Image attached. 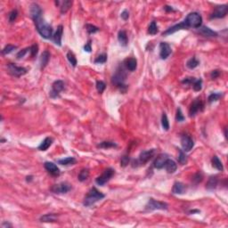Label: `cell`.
Masks as SVG:
<instances>
[{"label":"cell","mask_w":228,"mask_h":228,"mask_svg":"<svg viewBox=\"0 0 228 228\" xmlns=\"http://www.w3.org/2000/svg\"><path fill=\"white\" fill-rule=\"evenodd\" d=\"M127 80V73L125 70L122 67H119L115 72V74L111 78V83L112 85L118 86L119 90L122 93H126L128 89V86L125 85V81Z\"/></svg>","instance_id":"obj_1"},{"label":"cell","mask_w":228,"mask_h":228,"mask_svg":"<svg viewBox=\"0 0 228 228\" xmlns=\"http://www.w3.org/2000/svg\"><path fill=\"white\" fill-rule=\"evenodd\" d=\"M34 22L36 25L37 32L40 34V36L46 39H49L53 35V28L50 24L45 22V20L42 17L34 20Z\"/></svg>","instance_id":"obj_2"},{"label":"cell","mask_w":228,"mask_h":228,"mask_svg":"<svg viewBox=\"0 0 228 228\" xmlns=\"http://www.w3.org/2000/svg\"><path fill=\"white\" fill-rule=\"evenodd\" d=\"M104 197L105 195L104 193L99 192L95 187H93L92 189L88 192V193L86 194V196L84 199L83 204L86 207H90V206L95 204L97 201H101L102 199H104Z\"/></svg>","instance_id":"obj_3"},{"label":"cell","mask_w":228,"mask_h":228,"mask_svg":"<svg viewBox=\"0 0 228 228\" xmlns=\"http://www.w3.org/2000/svg\"><path fill=\"white\" fill-rule=\"evenodd\" d=\"M185 24L186 25L187 28H194V29H198L200 27H201L202 24V17L201 15L196 12H190L184 21Z\"/></svg>","instance_id":"obj_4"},{"label":"cell","mask_w":228,"mask_h":228,"mask_svg":"<svg viewBox=\"0 0 228 228\" xmlns=\"http://www.w3.org/2000/svg\"><path fill=\"white\" fill-rule=\"evenodd\" d=\"M114 174H115V170L113 168H111V167H108L103 172V174L101 176H99L98 177L95 179V183L98 185L103 186V185H104L107 182H109L112 178Z\"/></svg>","instance_id":"obj_5"},{"label":"cell","mask_w":228,"mask_h":228,"mask_svg":"<svg viewBox=\"0 0 228 228\" xmlns=\"http://www.w3.org/2000/svg\"><path fill=\"white\" fill-rule=\"evenodd\" d=\"M167 208H168V205L166 202L156 201V200H154L153 198L149 199L148 203L145 206V210L147 211H153V210H167Z\"/></svg>","instance_id":"obj_6"},{"label":"cell","mask_w":228,"mask_h":228,"mask_svg":"<svg viewBox=\"0 0 228 228\" xmlns=\"http://www.w3.org/2000/svg\"><path fill=\"white\" fill-rule=\"evenodd\" d=\"M154 153H155V150L154 149H151V150H148V151H143L142 152L139 157H138V160H136L134 164H138L139 166L141 165H144L145 163H147L149 160H151L153 157ZM137 165V166H138Z\"/></svg>","instance_id":"obj_7"},{"label":"cell","mask_w":228,"mask_h":228,"mask_svg":"<svg viewBox=\"0 0 228 228\" xmlns=\"http://www.w3.org/2000/svg\"><path fill=\"white\" fill-rule=\"evenodd\" d=\"M7 70H8V72L12 76L14 77H22L27 73V69L24 67H20L15 65L14 63H8L7 64Z\"/></svg>","instance_id":"obj_8"},{"label":"cell","mask_w":228,"mask_h":228,"mask_svg":"<svg viewBox=\"0 0 228 228\" xmlns=\"http://www.w3.org/2000/svg\"><path fill=\"white\" fill-rule=\"evenodd\" d=\"M64 89V82L62 80H56L52 85V90L50 92L51 98H57L60 96V93Z\"/></svg>","instance_id":"obj_9"},{"label":"cell","mask_w":228,"mask_h":228,"mask_svg":"<svg viewBox=\"0 0 228 228\" xmlns=\"http://www.w3.org/2000/svg\"><path fill=\"white\" fill-rule=\"evenodd\" d=\"M70 190H71V185L66 182H62L60 184L53 185L51 188V191L56 194H64V193H67Z\"/></svg>","instance_id":"obj_10"},{"label":"cell","mask_w":228,"mask_h":228,"mask_svg":"<svg viewBox=\"0 0 228 228\" xmlns=\"http://www.w3.org/2000/svg\"><path fill=\"white\" fill-rule=\"evenodd\" d=\"M204 104L200 98L195 99L192 103L190 109H189V114L191 117H194L197 114L199 111H203Z\"/></svg>","instance_id":"obj_11"},{"label":"cell","mask_w":228,"mask_h":228,"mask_svg":"<svg viewBox=\"0 0 228 228\" xmlns=\"http://www.w3.org/2000/svg\"><path fill=\"white\" fill-rule=\"evenodd\" d=\"M228 12V6L226 5H222V6H216L214 9L213 12L210 15L211 19H220L224 18Z\"/></svg>","instance_id":"obj_12"},{"label":"cell","mask_w":228,"mask_h":228,"mask_svg":"<svg viewBox=\"0 0 228 228\" xmlns=\"http://www.w3.org/2000/svg\"><path fill=\"white\" fill-rule=\"evenodd\" d=\"M171 47L169 46V44L166 43V42H161L160 44V56L161 59L165 60L168 56L171 55Z\"/></svg>","instance_id":"obj_13"},{"label":"cell","mask_w":228,"mask_h":228,"mask_svg":"<svg viewBox=\"0 0 228 228\" xmlns=\"http://www.w3.org/2000/svg\"><path fill=\"white\" fill-rule=\"evenodd\" d=\"M167 160H168V156H167V154L166 153L160 154V155L156 158V160H154L153 163L154 167L157 168V169H161V168H163V167H165V164H166Z\"/></svg>","instance_id":"obj_14"},{"label":"cell","mask_w":228,"mask_h":228,"mask_svg":"<svg viewBox=\"0 0 228 228\" xmlns=\"http://www.w3.org/2000/svg\"><path fill=\"white\" fill-rule=\"evenodd\" d=\"M181 144L185 152H190L194 145V143L190 136L185 135L181 137Z\"/></svg>","instance_id":"obj_15"},{"label":"cell","mask_w":228,"mask_h":228,"mask_svg":"<svg viewBox=\"0 0 228 228\" xmlns=\"http://www.w3.org/2000/svg\"><path fill=\"white\" fill-rule=\"evenodd\" d=\"M44 167H45L46 170L48 173H50L52 176H54V177H58V176H60V173H61L60 172V169H59V167L56 166L55 163L49 162V161H46V162L44 163Z\"/></svg>","instance_id":"obj_16"},{"label":"cell","mask_w":228,"mask_h":228,"mask_svg":"<svg viewBox=\"0 0 228 228\" xmlns=\"http://www.w3.org/2000/svg\"><path fill=\"white\" fill-rule=\"evenodd\" d=\"M31 15L32 19H33V21L36 20V19L39 18V17H42V9L36 3H34V4L31 5Z\"/></svg>","instance_id":"obj_17"},{"label":"cell","mask_w":228,"mask_h":228,"mask_svg":"<svg viewBox=\"0 0 228 228\" xmlns=\"http://www.w3.org/2000/svg\"><path fill=\"white\" fill-rule=\"evenodd\" d=\"M124 66L129 71H134L136 70L137 67V61L136 58H127L124 61Z\"/></svg>","instance_id":"obj_18"},{"label":"cell","mask_w":228,"mask_h":228,"mask_svg":"<svg viewBox=\"0 0 228 228\" xmlns=\"http://www.w3.org/2000/svg\"><path fill=\"white\" fill-rule=\"evenodd\" d=\"M185 29H188V28L186 27V25L185 24V22H180L178 24L174 25L173 27L169 28V29H167L165 32H163V36H164V35H165V36H166V35H170V34H172V33H175L176 31H180V30H185Z\"/></svg>","instance_id":"obj_19"},{"label":"cell","mask_w":228,"mask_h":228,"mask_svg":"<svg viewBox=\"0 0 228 228\" xmlns=\"http://www.w3.org/2000/svg\"><path fill=\"white\" fill-rule=\"evenodd\" d=\"M62 33H63V27L62 25H59L57 27L56 33L54 35V41L57 46H62Z\"/></svg>","instance_id":"obj_20"},{"label":"cell","mask_w":228,"mask_h":228,"mask_svg":"<svg viewBox=\"0 0 228 228\" xmlns=\"http://www.w3.org/2000/svg\"><path fill=\"white\" fill-rule=\"evenodd\" d=\"M199 32H200L201 35H203L204 37H217V33H216V31H212L211 29H210L209 27H206V26L200 27Z\"/></svg>","instance_id":"obj_21"},{"label":"cell","mask_w":228,"mask_h":228,"mask_svg":"<svg viewBox=\"0 0 228 228\" xmlns=\"http://www.w3.org/2000/svg\"><path fill=\"white\" fill-rule=\"evenodd\" d=\"M186 191L185 185L181 182H176L172 188V192L174 194H184Z\"/></svg>","instance_id":"obj_22"},{"label":"cell","mask_w":228,"mask_h":228,"mask_svg":"<svg viewBox=\"0 0 228 228\" xmlns=\"http://www.w3.org/2000/svg\"><path fill=\"white\" fill-rule=\"evenodd\" d=\"M50 53L48 51H44L43 53H42V55L40 56V68L42 69H45L46 67V65L48 64V62H49V60H50Z\"/></svg>","instance_id":"obj_23"},{"label":"cell","mask_w":228,"mask_h":228,"mask_svg":"<svg viewBox=\"0 0 228 228\" xmlns=\"http://www.w3.org/2000/svg\"><path fill=\"white\" fill-rule=\"evenodd\" d=\"M165 168H166L167 172L169 173V174H173V173L176 172V170L177 168V165L174 160L168 159L167 160L166 164H165Z\"/></svg>","instance_id":"obj_24"},{"label":"cell","mask_w":228,"mask_h":228,"mask_svg":"<svg viewBox=\"0 0 228 228\" xmlns=\"http://www.w3.org/2000/svg\"><path fill=\"white\" fill-rule=\"evenodd\" d=\"M118 40L120 43L121 46H127L128 43H129V39H128V36H127V32L125 31H119L118 34Z\"/></svg>","instance_id":"obj_25"},{"label":"cell","mask_w":228,"mask_h":228,"mask_svg":"<svg viewBox=\"0 0 228 228\" xmlns=\"http://www.w3.org/2000/svg\"><path fill=\"white\" fill-rule=\"evenodd\" d=\"M218 185V179L216 177H210L209 181L207 182V185H206V188L208 190H214L216 189V186Z\"/></svg>","instance_id":"obj_26"},{"label":"cell","mask_w":228,"mask_h":228,"mask_svg":"<svg viewBox=\"0 0 228 228\" xmlns=\"http://www.w3.org/2000/svg\"><path fill=\"white\" fill-rule=\"evenodd\" d=\"M52 143H53V139L50 138V137H46V138H45V140L38 146V150L45 152V151H46L52 145Z\"/></svg>","instance_id":"obj_27"},{"label":"cell","mask_w":228,"mask_h":228,"mask_svg":"<svg viewBox=\"0 0 228 228\" xmlns=\"http://www.w3.org/2000/svg\"><path fill=\"white\" fill-rule=\"evenodd\" d=\"M57 162H58V164L62 165V166H70V165H74L75 163L77 162V160L75 159L74 157H68V158H65V159L59 160Z\"/></svg>","instance_id":"obj_28"},{"label":"cell","mask_w":228,"mask_h":228,"mask_svg":"<svg viewBox=\"0 0 228 228\" xmlns=\"http://www.w3.org/2000/svg\"><path fill=\"white\" fill-rule=\"evenodd\" d=\"M56 218H57V215L54 214V213H50V214H46L40 217V221L41 222H56Z\"/></svg>","instance_id":"obj_29"},{"label":"cell","mask_w":228,"mask_h":228,"mask_svg":"<svg viewBox=\"0 0 228 228\" xmlns=\"http://www.w3.org/2000/svg\"><path fill=\"white\" fill-rule=\"evenodd\" d=\"M212 166L214 167L215 168H216L217 170H219V171H223V169H224V167H223V164L222 162H221V160H219V158L217 157V156H213V158H212Z\"/></svg>","instance_id":"obj_30"},{"label":"cell","mask_w":228,"mask_h":228,"mask_svg":"<svg viewBox=\"0 0 228 228\" xmlns=\"http://www.w3.org/2000/svg\"><path fill=\"white\" fill-rule=\"evenodd\" d=\"M89 177V170L87 168H83L80 170V174L78 176V179L80 180V182H84L86 181V179L88 178Z\"/></svg>","instance_id":"obj_31"},{"label":"cell","mask_w":228,"mask_h":228,"mask_svg":"<svg viewBox=\"0 0 228 228\" xmlns=\"http://www.w3.org/2000/svg\"><path fill=\"white\" fill-rule=\"evenodd\" d=\"M199 64H200V62L198 61L195 57H192L191 59L188 60L187 62H186V66H187V68L191 69V70H193V69H195L196 67H198Z\"/></svg>","instance_id":"obj_32"},{"label":"cell","mask_w":228,"mask_h":228,"mask_svg":"<svg viewBox=\"0 0 228 228\" xmlns=\"http://www.w3.org/2000/svg\"><path fill=\"white\" fill-rule=\"evenodd\" d=\"M98 148H113V147H117V144L115 143L110 142V141H104V142L100 143L98 145H97Z\"/></svg>","instance_id":"obj_33"},{"label":"cell","mask_w":228,"mask_h":228,"mask_svg":"<svg viewBox=\"0 0 228 228\" xmlns=\"http://www.w3.org/2000/svg\"><path fill=\"white\" fill-rule=\"evenodd\" d=\"M72 5V2L70 1V0H66V1H63L61 6V13L64 14L68 12V10L70 8V6Z\"/></svg>","instance_id":"obj_34"},{"label":"cell","mask_w":228,"mask_h":228,"mask_svg":"<svg viewBox=\"0 0 228 228\" xmlns=\"http://www.w3.org/2000/svg\"><path fill=\"white\" fill-rule=\"evenodd\" d=\"M67 59H68V61L70 62V63L73 66V67H76L77 66V58H76V56L75 55L71 52V51H69L68 53H67Z\"/></svg>","instance_id":"obj_35"},{"label":"cell","mask_w":228,"mask_h":228,"mask_svg":"<svg viewBox=\"0 0 228 228\" xmlns=\"http://www.w3.org/2000/svg\"><path fill=\"white\" fill-rule=\"evenodd\" d=\"M177 160L181 165H185L187 162V156L183 150H179V155L177 157Z\"/></svg>","instance_id":"obj_36"},{"label":"cell","mask_w":228,"mask_h":228,"mask_svg":"<svg viewBox=\"0 0 228 228\" xmlns=\"http://www.w3.org/2000/svg\"><path fill=\"white\" fill-rule=\"evenodd\" d=\"M161 126H162L163 129L166 130V131L169 129V122H168V119H167L166 113H163L162 114V117H161Z\"/></svg>","instance_id":"obj_37"},{"label":"cell","mask_w":228,"mask_h":228,"mask_svg":"<svg viewBox=\"0 0 228 228\" xmlns=\"http://www.w3.org/2000/svg\"><path fill=\"white\" fill-rule=\"evenodd\" d=\"M17 48V46H12V45H7L5 47H4V49L2 50V55H4V56H6V55H9V54H11L13 50H15Z\"/></svg>","instance_id":"obj_38"},{"label":"cell","mask_w":228,"mask_h":228,"mask_svg":"<svg viewBox=\"0 0 228 228\" xmlns=\"http://www.w3.org/2000/svg\"><path fill=\"white\" fill-rule=\"evenodd\" d=\"M221 97H222V94H220V93H212V94L210 95L208 101H209V103H213V102L218 101Z\"/></svg>","instance_id":"obj_39"},{"label":"cell","mask_w":228,"mask_h":228,"mask_svg":"<svg viewBox=\"0 0 228 228\" xmlns=\"http://www.w3.org/2000/svg\"><path fill=\"white\" fill-rule=\"evenodd\" d=\"M192 87H193L194 91H196V92L201 91L202 88V80H201V79L195 80V81L192 83Z\"/></svg>","instance_id":"obj_40"},{"label":"cell","mask_w":228,"mask_h":228,"mask_svg":"<svg viewBox=\"0 0 228 228\" xmlns=\"http://www.w3.org/2000/svg\"><path fill=\"white\" fill-rule=\"evenodd\" d=\"M158 27H157V24L155 22H152V23L150 24L148 29V33L151 34V35H155L158 33Z\"/></svg>","instance_id":"obj_41"},{"label":"cell","mask_w":228,"mask_h":228,"mask_svg":"<svg viewBox=\"0 0 228 228\" xmlns=\"http://www.w3.org/2000/svg\"><path fill=\"white\" fill-rule=\"evenodd\" d=\"M17 16H18V11L16 9L11 11V12H9V15H8V21H9V22L12 23L13 22H15V20L17 19Z\"/></svg>","instance_id":"obj_42"},{"label":"cell","mask_w":228,"mask_h":228,"mask_svg":"<svg viewBox=\"0 0 228 228\" xmlns=\"http://www.w3.org/2000/svg\"><path fill=\"white\" fill-rule=\"evenodd\" d=\"M105 88H106V85H105V83L104 81H102V80L96 81V89H97V91L100 94H102V93L104 92L105 90Z\"/></svg>","instance_id":"obj_43"},{"label":"cell","mask_w":228,"mask_h":228,"mask_svg":"<svg viewBox=\"0 0 228 228\" xmlns=\"http://www.w3.org/2000/svg\"><path fill=\"white\" fill-rule=\"evenodd\" d=\"M86 30L89 34H94V33H96L97 31H99V28L93 24H86Z\"/></svg>","instance_id":"obj_44"},{"label":"cell","mask_w":228,"mask_h":228,"mask_svg":"<svg viewBox=\"0 0 228 228\" xmlns=\"http://www.w3.org/2000/svg\"><path fill=\"white\" fill-rule=\"evenodd\" d=\"M107 61V56L105 54H102L96 57V59L95 60V63L97 64H101V63H105Z\"/></svg>","instance_id":"obj_45"},{"label":"cell","mask_w":228,"mask_h":228,"mask_svg":"<svg viewBox=\"0 0 228 228\" xmlns=\"http://www.w3.org/2000/svg\"><path fill=\"white\" fill-rule=\"evenodd\" d=\"M185 116L183 115V112L181 111V109L178 108L177 110V115H176V119H177V122H183L184 120H185Z\"/></svg>","instance_id":"obj_46"},{"label":"cell","mask_w":228,"mask_h":228,"mask_svg":"<svg viewBox=\"0 0 228 228\" xmlns=\"http://www.w3.org/2000/svg\"><path fill=\"white\" fill-rule=\"evenodd\" d=\"M30 52H31V57H35V56H37V52H38V46H37V44H34V45L31 46V47H30Z\"/></svg>","instance_id":"obj_47"},{"label":"cell","mask_w":228,"mask_h":228,"mask_svg":"<svg viewBox=\"0 0 228 228\" xmlns=\"http://www.w3.org/2000/svg\"><path fill=\"white\" fill-rule=\"evenodd\" d=\"M130 161V158L129 156H127V155H125L123 157H121V160H120V165L121 167H126L129 163Z\"/></svg>","instance_id":"obj_48"},{"label":"cell","mask_w":228,"mask_h":228,"mask_svg":"<svg viewBox=\"0 0 228 228\" xmlns=\"http://www.w3.org/2000/svg\"><path fill=\"white\" fill-rule=\"evenodd\" d=\"M28 51H30V47L24 48V49L21 50L20 52H18V54L16 55V57H17V59H21V58L24 57L25 55L27 54V52H28Z\"/></svg>","instance_id":"obj_49"},{"label":"cell","mask_w":228,"mask_h":228,"mask_svg":"<svg viewBox=\"0 0 228 228\" xmlns=\"http://www.w3.org/2000/svg\"><path fill=\"white\" fill-rule=\"evenodd\" d=\"M195 78H192V77H190V78H185V80H182V83L183 84H185V85H192V83L195 81Z\"/></svg>","instance_id":"obj_50"},{"label":"cell","mask_w":228,"mask_h":228,"mask_svg":"<svg viewBox=\"0 0 228 228\" xmlns=\"http://www.w3.org/2000/svg\"><path fill=\"white\" fill-rule=\"evenodd\" d=\"M201 180H202V175H201V173L195 174V176H194V177H193V181H195L196 184H199L200 182H201Z\"/></svg>","instance_id":"obj_51"},{"label":"cell","mask_w":228,"mask_h":228,"mask_svg":"<svg viewBox=\"0 0 228 228\" xmlns=\"http://www.w3.org/2000/svg\"><path fill=\"white\" fill-rule=\"evenodd\" d=\"M120 16H121V18L123 19L124 21H127L128 19L129 18V12L128 10H124L123 12H121Z\"/></svg>","instance_id":"obj_52"},{"label":"cell","mask_w":228,"mask_h":228,"mask_svg":"<svg viewBox=\"0 0 228 228\" xmlns=\"http://www.w3.org/2000/svg\"><path fill=\"white\" fill-rule=\"evenodd\" d=\"M219 75H220V72H219V70H213V71L211 72V74H210V77H211V79H212V80H216V78H218V77H219Z\"/></svg>","instance_id":"obj_53"},{"label":"cell","mask_w":228,"mask_h":228,"mask_svg":"<svg viewBox=\"0 0 228 228\" xmlns=\"http://www.w3.org/2000/svg\"><path fill=\"white\" fill-rule=\"evenodd\" d=\"M84 50H85L86 52H88V53H90V52H91L92 47H91V42H90V41H88V42L85 45V46H84Z\"/></svg>","instance_id":"obj_54"},{"label":"cell","mask_w":228,"mask_h":228,"mask_svg":"<svg viewBox=\"0 0 228 228\" xmlns=\"http://www.w3.org/2000/svg\"><path fill=\"white\" fill-rule=\"evenodd\" d=\"M164 9L166 10V12H174L175 10L173 9V7L171 6H166L164 7Z\"/></svg>","instance_id":"obj_55"},{"label":"cell","mask_w":228,"mask_h":228,"mask_svg":"<svg viewBox=\"0 0 228 228\" xmlns=\"http://www.w3.org/2000/svg\"><path fill=\"white\" fill-rule=\"evenodd\" d=\"M2 227L3 228H6V227H12V225L11 224H9V223H3V225H2Z\"/></svg>","instance_id":"obj_56"},{"label":"cell","mask_w":228,"mask_h":228,"mask_svg":"<svg viewBox=\"0 0 228 228\" xmlns=\"http://www.w3.org/2000/svg\"><path fill=\"white\" fill-rule=\"evenodd\" d=\"M32 178H33V177H32V176H30V177H26V180H27V182H31V180H32Z\"/></svg>","instance_id":"obj_57"}]
</instances>
